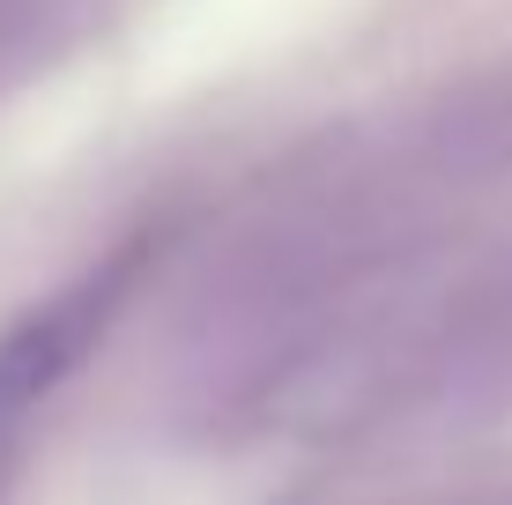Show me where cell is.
I'll list each match as a JSON object with an SVG mask.
<instances>
[{"instance_id":"3","label":"cell","mask_w":512,"mask_h":505,"mask_svg":"<svg viewBox=\"0 0 512 505\" xmlns=\"http://www.w3.org/2000/svg\"><path fill=\"white\" fill-rule=\"evenodd\" d=\"M372 505H512V483H431V491H394Z\"/></svg>"},{"instance_id":"2","label":"cell","mask_w":512,"mask_h":505,"mask_svg":"<svg viewBox=\"0 0 512 505\" xmlns=\"http://www.w3.org/2000/svg\"><path fill=\"white\" fill-rule=\"evenodd\" d=\"M90 8L97 0H0V90L15 75H30L45 52H60L90 23Z\"/></svg>"},{"instance_id":"1","label":"cell","mask_w":512,"mask_h":505,"mask_svg":"<svg viewBox=\"0 0 512 505\" xmlns=\"http://www.w3.org/2000/svg\"><path fill=\"white\" fill-rule=\"evenodd\" d=\"M512 402V60L327 142L216 260L171 409L216 446H364Z\"/></svg>"}]
</instances>
